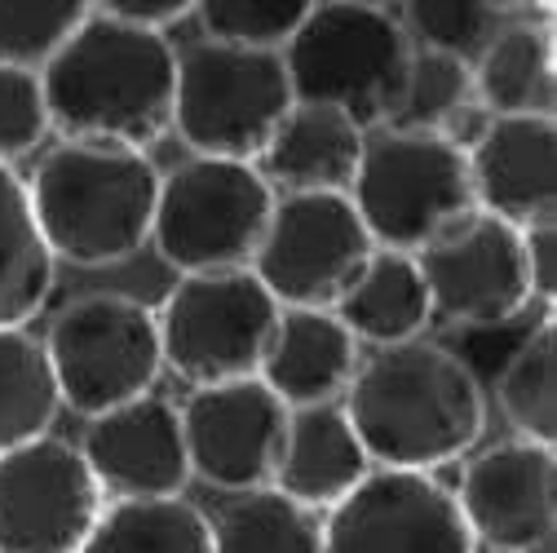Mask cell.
<instances>
[{
	"mask_svg": "<svg viewBox=\"0 0 557 553\" xmlns=\"http://www.w3.org/2000/svg\"><path fill=\"white\" fill-rule=\"evenodd\" d=\"M469 98H473V62L451 58V53H434V49H416L385 128L438 133V124Z\"/></svg>",
	"mask_w": 557,
	"mask_h": 553,
	"instance_id": "28",
	"label": "cell"
},
{
	"mask_svg": "<svg viewBox=\"0 0 557 553\" xmlns=\"http://www.w3.org/2000/svg\"><path fill=\"white\" fill-rule=\"evenodd\" d=\"M107 496L66 439L0 456V553H81Z\"/></svg>",
	"mask_w": 557,
	"mask_h": 553,
	"instance_id": "11",
	"label": "cell"
},
{
	"mask_svg": "<svg viewBox=\"0 0 557 553\" xmlns=\"http://www.w3.org/2000/svg\"><path fill=\"white\" fill-rule=\"evenodd\" d=\"M522 248H527L531 297L553 302V293H557V231L553 226H531V231H522Z\"/></svg>",
	"mask_w": 557,
	"mask_h": 553,
	"instance_id": "34",
	"label": "cell"
},
{
	"mask_svg": "<svg viewBox=\"0 0 557 553\" xmlns=\"http://www.w3.org/2000/svg\"><path fill=\"white\" fill-rule=\"evenodd\" d=\"M81 553H213L208 518L182 501H115L94 523Z\"/></svg>",
	"mask_w": 557,
	"mask_h": 553,
	"instance_id": "24",
	"label": "cell"
},
{
	"mask_svg": "<svg viewBox=\"0 0 557 553\" xmlns=\"http://www.w3.org/2000/svg\"><path fill=\"white\" fill-rule=\"evenodd\" d=\"M323 553H478V544L434 474L372 469L327 509Z\"/></svg>",
	"mask_w": 557,
	"mask_h": 553,
	"instance_id": "12",
	"label": "cell"
},
{
	"mask_svg": "<svg viewBox=\"0 0 557 553\" xmlns=\"http://www.w3.org/2000/svg\"><path fill=\"white\" fill-rule=\"evenodd\" d=\"M430 310L460 328H500L531 306L522 231L492 213H473L447 239L416 253Z\"/></svg>",
	"mask_w": 557,
	"mask_h": 553,
	"instance_id": "13",
	"label": "cell"
},
{
	"mask_svg": "<svg viewBox=\"0 0 557 553\" xmlns=\"http://www.w3.org/2000/svg\"><path fill=\"white\" fill-rule=\"evenodd\" d=\"M274 323L278 306L252 270L182 274L156 315L160 359L195 390L248 381L261 372Z\"/></svg>",
	"mask_w": 557,
	"mask_h": 553,
	"instance_id": "9",
	"label": "cell"
},
{
	"mask_svg": "<svg viewBox=\"0 0 557 553\" xmlns=\"http://www.w3.org/2000/svg\"><path fill=\"white\" fill-rule=\"evenodd\" d=\"M368 133L332 107L293 102L278 120L265 151L257 156V173L270 191L284 195H350Z\"/></svg>",
	"mask_w": 557,
	"mask_h": 553,
	"instance_id": "19",
	"label": "cell"
},
{
	"mask_svg": "<svg viewBox=\"0 0 557 553\" xmlns=\"http://www.w3.org/2000/svg\"><path fill=\"white\" fill-rule=\"evenodd\" d=\"M53 293V257L32 222L27 182L0 164V328H23Z\"/></svg>",
	"mask_w": 557,
	"mask_h": 553,
	"instance_id": "23",
	"label": "cell"
},
{
	"mask_svg": "<svg viewBox=\"0 0 557 553\" xmlns=\"http://www.w3.org/2000/svg\"><path fill=\"white\" fill-rule=\"evenodd\" d=\"M89 19L85 0H0V66L36 72Z\"/></svg>",
	"mask_w": 557,
	"mask_h": 553,
	"instance_id": "29",
	"label": "cell"
},
{
	"mask_svg": "<svg viewBox=\"0 0 557 553\" xmlns=\"http://www.w3.org/2000/svg\"><path fill=\"white\" fill-rule=\"evenodd\" d=\"M213 553H323L319 514L293 505L274 488L235 496L218 523H208Z\"/></svg>",
	"mask_w": 557,
	"mask_h": 553,
	"instance_id": "26",
	"label": "cell"
},
{
	"mask_svg": "<svg viewBox=\"0 0 557 553\" xmlns=\"http://www.w3.org/2000/svg\"><path fill=\"white\" fill-rule=\"evenodd\" d=\"M274 209L257 164L190 156L160 177L151 239L164 266L182 274L248 270Z\"/></svg>",
	"mask_w": 557,
	"mask_h": 553,
	"instance_id": "7",
	"label": "cell"
},
{
	"mask_svg": "<svg viewBox=\"0 0 557 553\" xmlns=\"http://www.w3.org/2000/svg\"><path fill=\"white\" fill-rule=\"evenodd\" d=\"M553 364H557V323L544 315L527 341L509 355L496 381V398L505 407L509 426L540 447H553L557 439V385H553Z\"/></svg>",
	"mask_w": 557,
	"mask_h": 553,
	"instance_id": "27",
	"label": "cell"
},
{
	"mask_svg": "<svg viewBox=\"0 0 557 553\" xmlns=\"http://www.w3.org/2000/svg\"><path fill=\"white\" fill-rule=\"evenodd\" d=\"M293 111L284 53L195 40L177 53L173 128L195 156L252 164Z\"/></svg>",
	"mask_w": 557,
	"mask_h": 553,
	"instance_id": "6",
	"label": "cell"
},
{
	"mask_svg": "<svg viewBox=\"0 0 557 553\" xmlns=\"http://www.w3.org/2000/svg\"><path fill=\"white\" fill-rule=\"evenodd\" d=\"M177 421H182L190 474L239 496L270 488L288 430V407L257 377L195 390L177 411Z\"/></svg>",
	"mask_w": 557,
	"mask_h": 553,
	"instance_id": "14",
	"label": "cell"
},
{
	"mask_svg": "<svg viewBox=\"0 0 557 553\" xmlns=\"http://www.w3.org/2000/svg\"><path fill=\"white\" fill-rule=\"evenodd\" d=\"M372 253L350 195H274L248 270L278 310H336Z\"/></svg>",
	"mask_w": 557,
	"mask_h": 553,
	"instance_id": "10",
	"label": "cell"
},
{
	"mask_svg": "<svg viewBox=\"0 0 557 553\" xmlns=\"http://www.w3.org/2000/svg\"><path fill=\"white\" fill-rule=\"evenodd\" d=\"M76 452L85 456L102 496L115 501H169L190 482L177 407L156 394L89 417Z\"/></svg>",
	"mask_w": 557,
	"mask_h": 553,
	"instance_id": "16",
	"label": "cell"
},
{
	"mask_svg": "<svg viewBox=\"0 0 557 553\" xmlns=\"http://www.w3.org/2000/svg\"><path fill=\"white\" fill-rule=\"evenodd\" d=\"M173 72L177 53L164 36L124 27L89 5L72 40L40 66L49 128L66 143L143 151L173 128Z\"/></svg>",
	"mask_w": 557,
	"mask_h": 553,
	"instance_id": "2",
	"label": "cell"
},
{
	"mask_svg": "<svg viewBox=\"0 0 557 553\" xmlns=\"http://www.w3.org/2000/svg\"><path fill=\"white\" fill-rule=\"evenodd\" d=\"M355 368L359 341L345 332V323L332 310H278L257 381L293 411L336 403L350 390Z\"/></svg>",
	"mask_w": 557,
	"mask_h": 553,
	"instance_id": "20",
	"label": "cell"
},
{
	"mask_svg": "<svg viewBox=\"0 0 557 553\" xmlns=\"http://www.w3.org/2000/svg\"><path fill=\"white\" fill-rule=\"evenodd\" d=\"M465 160H469V182L482 213L509 222L513 231L553 226V195H557L553 120L496 115L486 137Z\"/></svg>",
	"mask_w": 557,
	"mask_h": 553,
	"instance_id": "17",
	"label": "cell"
},
{
	"mask_svg": "<svg viewBox=\"0 0 557 553\" xmlns=\"http://www.w3.org/2000/svg\"><path fill=\"white\" fill-rule=\"evenodd\" d=\"M332 315L345 323V332H350L355 341H368V345H376V351L416 341L421 328L434 319L430 288L421 280L416 257L385 253V248L372 253V261L359 270V280L336 302Z\"/></svg>",
	"mask_w": 557,
	"mask_h": 553,
	"instance_id": "21",
	"label": "cell"
},
{
	"mask_svg": "<svg viewBox=\"0 0 557 553\" xmlns=\"http://www.w3.org/2000/svg\"><path fill=\"white\" fill-rule=\"evenodd\" d=\"M496 5H473V0H411L407 5V40H421V49L465 58L482 49L486 32H492Z\"/></svg>",
	"mask_w": 557,
	"mask_h": 553,
	"instance_id": "31",
	"label": "cell"
},
{
	"mask_svg": "<svg viewBox=\"0 0 557 553\" xmlns=\"http://www.w3.org/2000/svg\"><path fill=\"white\" fill-rule=\"evenodd\" d=\"M411 53L416 49L394 14L359 0H327L310 5L306 23L284 45V72L293 102L332 107L359 128H385Z\"/></svg>",
	"mask_w": 557,
	"mask_h": 553,
	"instance_id": "4",
	"label": "cell"
},
{
	"mask_svg": "<svg viewBox=\"0 0 557 553\" xmlns=\"http://www.w3.org/2000/svg\"><path fill=\"white\" fill-rule=\"evenodd\" d=\"M341 411L372 465L411 474L465 456L486 430L473 368L430 341L389 345L359 364Z\"/></svg>",
	"mask_w": 557,
	"mask_h": 553,
	"instance_id": "1",
	"label": "cell"
},
{
	"mask_svg": "<svg viewBox=\"0 0 557 553\" xmlns=\"http://www.w3.org/2000/svg\"><path fill=\"white\" fill-rule=\"evenodd\" d=\"M40 345L58 398L81 417H102L111 407L151 394L164 368L156 315L120 293L76 297L53 319Z\"/></svg>",
	"mask_w": 557,
	"mask_h": 553,
	"instance_id": "8",
	"label": "cell"
},
{
	"mask_svg": "<svg viewBox=\"0 0 557 553\" xmlns=\"http://www.w3.org/2000/svg\"><path fill=\"white\" fill-rule=\"evenodd\" d=\"M456 509L473 544L492 553H540L557 527L553 447L509 439L465 465Z\"/></svg>",
	"mask_w": 557,
	"mask_h": 553,
	"instance_id": "15",
	"label": "cell"
},
{
	"mask_svg": "<svg viewBox=\"0 0 557 553\" xmlns=\"http://www.w3.org/2000/svg\"><path fill=\"white\" fill-rule=\"evenodd\" d=\"M372 474V460L363 443L355 439L350 421H345L341 403H319V407H293L284 447L274 460L270 488L288 496L293 505L319 514L350 496L359 482Z\"/></svg>",
	"mask_w": 557,
	"mask_h": 553,
	"instance_id": "18",
	"label": "cell"
},
{
	"mask_svg": "<svg viewBox=\"0 0 557 553\" xmlns=\"http://www.w3.org/2000/svg\"><path fill=\"white\" fill-rule=\"evenodd\" d=\"M350 204L385 253H425L478 213L469 160L434 133L381 128L363 143Z\"/></svg>",
	"mask_w": 557,
	"mask_h": 553,
	"instance_id": "5",
	"label": "cell"
},
{
	"mask_svg": "<svg viewBox=\"0 0 557 553\" xmlns=\"http://www.w3.org/2000/svg\"><path fill=\"white\" fill-rule=\"evenodd\" d=\"M94 10L115 19V23H124V27L164 36V27L182 23L195 5H190V0H107V5H94Z\"/></svg>",
	"mask_w": 557,
	"mask_h": 553,
	"instance_id": "33",
	"label": "cell"
},
{
	"mask_svg": "<svg viewBox=\"0 0 557 553\" xmlns=\"http://www.w3.org/2000/svg\"><path fill=\"white\" fill-rule=\"evenodd\" d=\"M49 133V111L36 72L0 66V164L14 169V160L32 156Z\"/></svg>",
	"mask_w": 557,
	"mask_h": 553,
	"instance_id": "32",
	"label": "cell"
},
{
	"mask_svg": "<svg viewBox=\"0 0 557 553\" xmlns=\"http://www.w3.org/2000/svg\"><path fill=\"white\" fill-rule=\"evenodd\" d=\"M160 195V169L128 147L62 143L53 147L32 182V222L53 261L72 266H120L151 239Z\"/></svg>",
	"mask_w": 557,
	"mask_h": 553,
	"instance_id": "3",
	"label": "cell"
},
{
	"mask_svg": "<svg viewBox=\"0 0 557 553\" xmlns=\"http://www.w3.org/2000/svg\"><path fill=\"white\" fill-rule=\"evenodd\" d=\"M58 407L45 345L27 328H0V456L45 439Z\"/></svg>",
	"mask_w": 557,
	"mask_h": 553,
	"instance_id": "25",
	"label": "cell"
},
{
	"mask_svg": "<svg viewBox=\"0 0 557 553\" xmlns=\"http://www.w3.org/2000/svg\"><path fill=\"white\" fill-rule=\"evenodd\" d=\"M473 98L509 120H553V32L518 23L482 49L473 66Z\"/></svg>",
	"mask_w": 557,
	"mask_h": 553,
	"instance_id": "22",
	"label": "cell"
},
{
	"mask_svg": "<svg viewBox=\"0 0 557 553\" xmlns=\"http://www.w3.org/2000/svg\"><path fill=\"white\" fill-rule=\"evenodd\" d=\"M195 14L203 27V40L284 53V45L306 23L310 5L306 0H199Z\"/></svg>",
	"mask_w": 557,
	"mask_h": 553,
	"instance_id": "30",
	"label": "cell"
},
{
	"mask_svg": "<svg viewBox=\"0 0 557 553\" xmlns=\"http://www.w3.org/2000/svg\"><path fill=\"white\" fill-rule=\"evenodd\" d=\"M492 111H486L478 98H469V102H460L443 124H438V133L434 137H443V143L451 147V151H460V156H469L482 137H486V128H492Z\"/></svg>",
	"mask_w": 557,
	"mask_h": 553,
	"instance_id": "35",
	"label": "cell"
}]
</instances>
